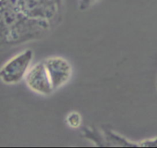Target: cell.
<instances>
[{"label":"cell","mask_w":157,"mask_h":148,"mask_svg":"<svg viewBox=\"0 0 157 148\" xmlns=\"http://www.w3.org/2000/svg\"><path fill=\"white\" fill-rule=\"evenodd\" d=\"M20 3L21 0H0V10L20 11Z\"/></svg>","instance_id":"cell-8"},{"label":"cell","mask_w":157,"mask_h":148,"mask_svg":"<svg viewBox=\"0 0 157 148\" xmlns=\"http://www.w3.org/2000/svg\"><path fill=\"white\" fill-rule=\"evenodd\" d=\"M25 81L31 91L38 95L47 96L55 92L44 61H40L30 68Z\"/></svg>","instance_id":"cell-5"},{"label":"cell","mask_w":157,"mask_h":148,"mask_svg":"<svg viewBox=\"0 0 157 148\" xmlns=\"http://www.w3.org/2000/svg\"><path fill=\"white\" fill-rule=\"evenodd\" d=\"M4 43H6V29H5L2 18L1 13H0V45L2 44H4Z\"/></svg>","instance_id":"cell-10"},{"label":"cell","mask_w":157,"mask_h":148,"mask_svg":"<svg viewBox=\"0 0 157 148\" xmlns=\"http://www.w3.org/2000/svg\"><path fill=\"white\" fill-rule=\"evenodd\" d=\"M7 44H21L41 38L49 30L50 21L31 18L20 11L0 10Z\"/></svg>","instance_id":"cell-1"},{"label":"cell","mask_w":157,"mask_h":148,"mask_svg":"<svg viewBox=\"0 0 157 148\" xmlns=\"http://www.w3.org/2000/svg\"><path fill=\"white\" fill-rule=\"evenodd\" d=\"M101 135L103 138V147H139L138 143L132 142L113 130H104Z\"/></svg>","instance_id":"cell-6"},{"label":"cell","mask_w":157,"mask_h":148,"mask_svg":"<svg viewBox=\"0 0 157 148\" xmlns=\"http://www.w3.org/2000/svg\"><path fill=\"white\" fill-rule=\"evenodd\" d=\"M66 122L70 127L74 129H78L81 127L82 123V118L81 115L76 111H72L67 115L66 118Z\"/></svg>","instance_id":"cell-7"},{"label":"cell","mask_w":157,"mask_h":148,"mask_svg":"<svg viewBox=\"0 0 157 148\" xmlns=\"http://www.w3.org/2000/svg\"><path fill=\"white\" fill-rule=\"evenodd\" d=\"M139 147H157V137L150 138V139L143 140L140 142H138Z\"/></svg>","instance_id":"cell-9"},{"label":"cell","mask_w":157,"mask_h":148,"mask_svg":"<svg viewBox=\"0 0 157 148\" xmlns=\"http://www.w3.org/2000/svg\"><path fill=\"white\" fill-rule=\"evenodd\" d=\"M33 58L34 54L31 49L17 54L0 68V80L6 84L19 83L25 78Z\"/></svg>","instance_id":"cell-2"},{"label":"cell","mask_w":157,"mask_h":148,"mask_svg":"<svg viewBox=\"0 0 157 148\" xmlns=\"http://www.w3.org/2000/svg\"><path fill=\"white\" fill-rule=\"evenodd\" d=\"M156 89H157V80H156Z\"/></svg>","instance_id":"cell-12"},{"label":"cell","mask_w":157,"mask_h":148,"mask_svg":"<svg viewBox=\"0 0 157 148\" xmlns=\"http://www.w3.org/2000/svg\"><path fill=\"white\" fill-rule=\"evenodd\" d=\"M59 0H21L20 11L31 18L50 21L58 11Z\"/></svg>","instance_id":"cell-3"},{"label":"cell","mask_w":157,"mask_h":148,"mask_svg":"<svg viewBox=\"0 0 157 148\" xmlns=\"http://www.w3.org/2000/svg\"><path fill=\"white\" fill-rule=\"evenodd\" d=\"M98 1L99 0H81L79 3V8L81 10H84V9H88L90 6H91Z\"/></svg>","instance_id":"cell-11"},{"label":"cell","mask_w":157,"mask_h":148,"mask_svg":"<svg viewBox=\"0 0 157 148\" xmlns=\"http://www.w3.org/2000/svg\"><path fill=\"white\" fill-rule=\"evenodd\" d=\"M54 91L67 84L73 74L71 64L67 60L60 56H52L44 61Z\"/></svg>","instance_id":"cell-4"}]
</instances>
